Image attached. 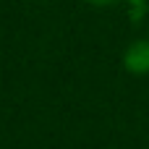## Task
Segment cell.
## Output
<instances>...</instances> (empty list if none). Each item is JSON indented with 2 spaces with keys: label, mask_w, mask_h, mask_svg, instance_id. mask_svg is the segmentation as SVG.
<instances>
[{
  "label": "cell",
  "mask_w": 149,
  "mask_h": 149,
  "mask_svg": "<svg viewBox=\"0 0 149 149\" xmlns=\"http://www.w3.org/2000/svg\"><path fill=\"white\" fill-rule=\"evenodd\" d=\"M123 65L126 71L141 76V73H149V42L147 39H139L134 42L126 52H123Z\"/></svg>",
  "instance_id": "6da1fadb"
},
{
  "label": "cell",
  "mask_w": 149,
  "mask_h": 149,
  "mask_svg": "<svg viewBox=\"0 0 149 149\" xmlns=\"http://www.w3.org/2000/svg\"><path fill=\"white\" fill-rule=\"evenodd\" d=\"M89 3H94V5H110V3H115V0H89Z\"/></svg>",
  "instance_id": "7a4b0ae2"
}]
</instances>
